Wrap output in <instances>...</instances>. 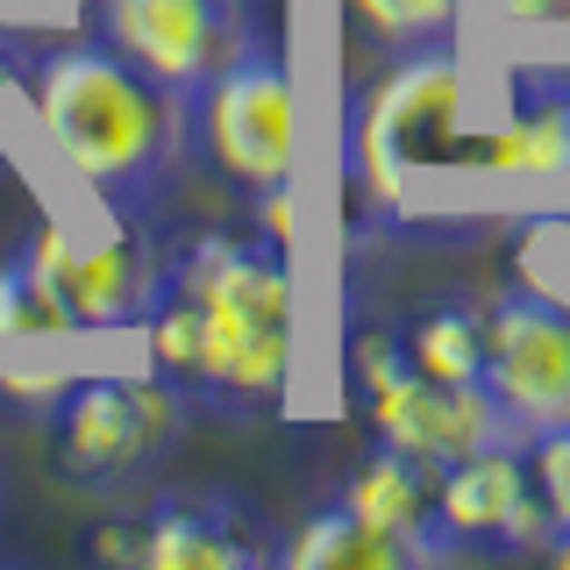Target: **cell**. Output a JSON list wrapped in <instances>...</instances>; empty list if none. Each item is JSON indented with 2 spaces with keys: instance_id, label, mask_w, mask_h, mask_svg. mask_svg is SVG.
<instances>
[{
  "instance_id": "9a60e30c",
  "label": "cell",
  "mask_w": 570,
  "mask_h": 570,
  "mask_svg": "<svg viewBox=\"0 0 570 570\" xmlns=\"http://www.w3.org/2000/svg\"><path fill=\"white\" fill-rule=\"evenodd\" d=\"M406 364L421 379L442 385H485V314H463V307H428L414 328L400 335Z\"/></svg>"
},
{
  "instance_id": "9c48e42d",
  "label": "cell",
  "mask_w": 570,
  "mask_h": 570,
  "mask_svg": "<svg viewBox=\"0 0 570 570\" xmlns=\"http://www.w3.org/2000/svg\"><path fill=\"white\" fill-rule=\"evenodd\" d=\"M94 8L107 43L157 86H171L178 100H193L228 58L257 43L243 0H94Z\"/></svg>"
},
{
  "instance_id": "8fae6325",
  "label": "cell",
  "mask_w": 570,
  "mask_h": 570,
  "mask_svg": "<svg viewBox=\"0 0 570 570\" xmlns=\"http://www.w3.org/2000/svg\"><path fill=\"white\" fill-rule=\"evenodd\" d=\"M264 557L272 542L222 492H165L142 513V570H249Z\"/></svg>"
},
{
  "instance_id": "ffe728a7",
  "label": "cell",
  "mask_w": 570,
  "mask_h": 570,
  "mask_svg": "<svg viewBox=\"0 0 570 570\" xmlns=\"http://www.w3.org/2000/svg\"><path fill=\"white\" fill-rule=\"evenodd\" d=\"M65 392H71V371H0V400L22 406V414L50 421L65 406Z\"/></svg>"
},
{
  "instance_id": "4fadbf2b",
  "label": "cell",
  "mask_w": 570,
  "mask_h": 570,
  "mask_svg": "<svg viewBox=\"0 0 570 570\" xmlns=\"http://www.w3.org/2000/svg\"><path fill=\"white\" fill-rule=\"evenodd\" d=\"M343 507L356 513V521L385 528L392 542H406L421 563L450 557V534H442V521H435V463L371 442V456L356 463L350 485H343Z\"/></svg>"
},
{
  "instance_id": "ba28073f",
  "label": "cell",
  "mask_w": 570,
  "mask_h": 570,
  "mask_svg": "<svg viewBox=\"0 0 570 570\" xmlns=\"http://www.w3.org/2000/svg\"><path fill=\"white\" fill-rule=\"evenodd\" d=\"M485 392L513 435L570 421V307L557 293H499L485 307Z\"/></svg>"
},
{
  "instance_id": "603a6c76",
  "label": "cell",
  "mask_w": 570,
  "mask_h": 570,
  "mask_svg": "<svg viewBox=\"0 0 570 570\" xmlns=\"http://www.w3.org/2000/svg\"><path fill=\"white\" fill-rule=\"evenodd\" d=\"M29 65H36L29 50L14 43V36H0V129H8V115L29 100Z\"/></svg>"
},
{
  "instance_id": "d4e9b609",
  "label": "cell",
  "mask_w": 570,
  "mask_h": 570,
  "mask_svg": "<svg viewBox=\"0 0 570 570\" xmlns=\"http://www.w3.org/2000/svg\"><path fill=\"white\" fill-rule=\"evenodd\" d=\"M542 557H549V563H563V570H570V528H563V534H549V549H542Z\"/></svg>"
},
{
  "instance_id": "d6986e66",
  "label": "cell",
  "mask_w": 570,
  "mask_h": 570,
  "mask_svg": "<svg viewBox=\"0 0 570 570\" xmlns=\"http://www.w3.org/2000/svg\"><path fill=\"white\" fill-rule=\"evenodd\" d=\"M521 442H528V478H534L549 521H557V534H563L570 528V421L542 428V435H521Z\"/></svg>"
},
{
  "instance_id": "e0dca14e",
  "label": "cell",
  "mask_w": 570,
  "mask_h": 570,
  "mask_svg": "<svg viewBox=\"0 0 570 570\" xmlns=\"http://www.w3.org/2000/svg\"><path fill=\"white\" fill-rule=\"evenodd\" d=\"M343 8L379 50L450 43V29H456V0H343Z\"/></svg>"
},
{
  "instance_id": "ac0fdd59",
  "label": "cell",
  "mask_w": 570,
  "mask_h": 570,
  "mask_svg": "<svg viewBox=\"0 0 570 570\" xmlns=\"http://www.w3.org/2000/svg\"><path fill=\"white\" fill-rule=\"evenodd\" d=\"M142 328H150V371L186 392L193 371H200V314H193V299L165 285V299H157V314Z\"/></svg>"
},
{
  "instance_id": "6da1fadb",
  "label": "cell",
  "mask_w": 570,
  "mask_h": 570,
  "mask_svg": "<svg viewBox=\"0 0 570 570\" xmlns=\"http://www.w3.org/2000/svg\"><path fill=\"white\" fill-rule=\"evenodd\" d=\"M29 115L50 157L107 214H142L186 150V100L129 65L107 36L58 43L29 65Z\"/></svg>"
},
{
  "instance_id": "8992f818",
  "label": "cell",
  "mask_w": 570,
  "mask_h": 570,
  "mask_svg": "<svg viewBox=\"0 0 570 570\" xmlns=\"http://www.w3.org/2000/svg\"><path fill=\"white\" fill-rule=\"evenodd\" d=\"M22 257L50 278L71 328H142L171 285V257L142 228V214H115L94 236L71 222H43L22 243Z\"/></svg>"
},
{
  "instance_id": "7a4b0ae2",
  "label": "cell",
  "mask_w": 570,
  "mask_h": 570,
  "mask_svg": "<svg viewBox=\"0 0 570 570\" xmlns=\"http://www.w3.org/2000/svg\"><path fill=\"white\" fill-rule=\"evenodd\" d=\"M171 293L200 314V371L186 392L222 414H264L293 379V272L264 236H193L171 257Z\"/></svg>"
},
{
  "instance_id": "30bf717a",
  "label": "cell",
  "mask_w": 570,
  "mask_h": 570,
  "mask_svg": "<svg viewBox=\"0 0 570 570\" xmlns=\"http://www.w3.org/2000/svg\"><path fill=\"white\" fill-rule=\"evenodd\" d=\"M435 521L450 534V549H549V534H557L542 492L528 478L521 435L442 463L435 471Z\"/></svg>"
},
{
  "instance_id": "5bb4252c",
  "label": "cell",
  "mask_w": 570,
  "mask_h": 570,
  "mask_svg": "<svg viewBox=\"0 0 570 570\" xmlns=\"http://www.w3.org/2000/svg\"><path fill=\"white\" fill-rule=\"evenodd\" d=\"M285 570H406V563H421L406 542H392L385 528H371V521H356V513L335 499V507H321L307 513L293 534H285Z\"/></svg>"
},
{
  "instance_id": "cb8c5ba5",
  "label": "cell",
  "mask_w": 570,
  "mask_h": 570,
  "mask_svg": "<svg viewBox=\"0 0 570 570\" xmlns=\"http://www.w3.org/2000/svg\"><path fill=\"white\" fill-rule=\"evenodd\" d=\"M507 14H513V22L549 29V22H570V0H507Z\"/></svg>"
},
{
  "instance_id": "7c38bea8",
  "label": "cell",
  "mask_w": 570,
  "mask_h": 570,
  "mask_svg": "<svg viewBox=\"0 0 570 570\" xmlns=\"http://www.w3.org/2000/svg\"><path fill=\"white\" fill-rule=\"evenodd\" d=\"M471 165L507 178H570V79L513 71L507 115L471 142Z\"/></svg>"
},
{
  "instance_id": "2e32d148",
  "label": "cell",
  "mask_w": 570,
  "mask_h": 570,
  "mask_svg": "<svg viewBox=\"0 0 570 570\" xmlns=\"http://www.w3.org/2000/svg\"><path fill=\"white\" fill-rule=\"evenodd\" d=\"M36 335H71V314L50 293V278L14 249L0 257V343H36Z\"/></svg>"
},
{
  "instance_id": "44dd1931",
  "label": "cell",
  "mask_w": 570,
  "mask_h": 570,
  "mask_svg": "<svg viewBox=\"0 0 570 570\" xmlns=\"http://www.w3.org/2000/svg\"><path fill=\"white\" fill-rule=\"evenodd\" d=\"M94 549L100 563H121V570H142V513H115V521L94 528Z\"/></svg>"
},
{
  "instance_id": "277c9868",
  "label": "cell",
  "mask_w": 570,
  "mask_h": 570,
  "mask_svg": "<svg viewBox=\"0 0 570 570\" xmlns=\"http://www.w3.org/2000/svg\"><path fill=\"white\" fill-rule=\"evenodd\" d=\"M350 379H356V400H364V414H371V435H379L385 450H406V456L435 463V471L513 435L485 385L421 379V371L406 364L400 335H379V328L350 335Z\"/></svg>"
},
{
  "instance_id": "7402d4cb",
  "label": "cell",
  "mask_w": 570,
  "mask_h": 570,
  "mask_svg": "<svg viewBox=\"0 0 570 570\" xmlns=\"http://www.w3.org/2000/svg\"><path fill=\"white\" fill-rule=\"evenodd\" d=\"M249 200H257V207H249V222H257V236L264 243H293V193H285V178H278V186H264V193H249Z\"/></svg>"
},
{
  "instance_id": "5b68a950",
  "label": "cell",
  "mask_w": 570,
  "mask_h": 570,
  "mask_svg": "<svg viewBox=\"0 0 570 570\" xmlns=\"http://www.w3.org/2000/svg\"><path fill=\"white\" fill-rule=\"evenodd\" d=\"M186 136L228 186L243 193L278 186L293 171V142H299V94L285 58L272 43H249L243 58H228L186 100Z\"/></svg>"
},
{
  "instance_id": "52a82bcc",
  "label": "cell",
  "mask_w": 570,
  "mask_h": 570,
  "mask_svg": "<svg viewBox=\"0 0 570 570\" xmlns=\"http://www.w3.org/2000/svg\"><path fill=\"white\" fill-rule=\"evenodd\" d=\"M178 421H186V392L157 371L150 379H71L65 406L50 414V435H58L65 478L121 485L171 450Z\"/></svg>"
},
{
  "instance_id": "3957f363",
  "label": "cell",
  "mask_w": 570,
  "mask_h": 570,
  "mask_svg": "<svg viewBox=\"0 0 570 570\" xmlns=\"http://www.w3.org/2000/svg\"><path fill=\"white\" fill-rule=\"evenodd\" d=\"M463 115V71L450 43L400 50V65L379 86H364L350 107V171L379 214H414L421 142H442Z\"/></svg>"
}]
</instances>
